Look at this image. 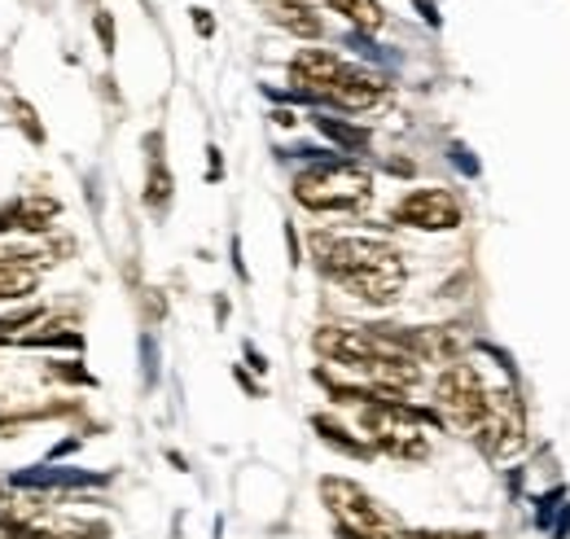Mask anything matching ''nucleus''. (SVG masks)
<instances>
[{"label":"nucleus","mask_w":570,"mask_h":539,"mask_svg":"<svg viewBox=\"0 0 570 539\" xmlns=\"http://www.w3.org/2000/svg\"><path fill=\"white\" fill-rule=\"evenodd\" d=\"M49 259V251H36V255H13L4 251L0 255V303H18L36 290L40 281V264Z\"/></svg>","instance_id":"obj_11"},{"label":"nucleus","mask_w":570,"mask_h":539,"mask_svg":"<svg viewBox=\"0 0 570 539\" xmlns=\"http://www.w3.org/2000/svg\"><path fill=\"white\" fill-rule=\"evenodd\" d=\"M97 36H101L106 53H115V27H110V13H97Z\"/></svg>","instance_id":"obj_16"},{"label":"nucleus","mask_w":570,"mask_h":539,"mask_svg":"<svg viewBox=\"0 0 570 539\" xmlns=\"http://www.w3.org/2000/svg\"><path fill=\"white\" fill-rule=\"evenodd\" d=\"M382 97H386V84L364 67H343V75H338V79L330 84V92H325V101H334V106H343V110H368V106H377Z\"/></svg>","instance_id":"obj_10"},{"label":"nucleus","mask_w":570,"mask_h":539,"mask_svg":"<svg viewBox=\"0 0 570 539\" xmlns=\"http://www.w3.org/2000/svg\"><path fill=\"white\" fill-rule=\"evenodd\" d=\"M255 4L264 9V18H268V22H277V27H285L289 36L316 40V36L325 31V22L316 18V9H312L307 0H255Z\"/></svg>","instance_id":"obj_12"},{"label":"nucleus","mask_w":570,"mask_h":539,"mask_svg":"<svg viewBox=\"0 0 570 539\" xmlns=\"http://www.w3.org/2000/svg\"><path fill=\"white\" fill-rule=\"evenodd\" d=\"M145 203L154 206V210H163V206L171 203V171L163 167V158H154V163H149V180H145Z\"/></svg>","instance_id":"obj_15"},{"label":"nucleus","mask_w":570,"mask_h":539,"mask_svg":"<svg viewBox=\"0 0 570 539\" xmlns=\"http://www.w3.org/2000/svg\"><path fill=\"white\" fill-rule=\"evenodd\" d=\"M434 404H439V412H443L456 430H470V434H474V425L483 421V408H488L483 373H479L474 364H465V360L443 364V373H439V382H434Z\"/></svg>","instance_id":"obj_4"},{"label":"nucleus","mask_w":570,"mask_h":539,"mask_svg":"<svg viewBox=\"0 0 570 539\" xmlns=\"http://www.w3.org/2000/svg\"><path fill=\"white\" fill-rule=\"evenodd\" d=\"M58 215V203L53 198H31V203H22L13 210V219H18V228H31V233H40V228H49V219Z\"/></svg>","instance_id":"obj_14"},{"label":"nucleus","mask_w":570,"mask_h":539,"mask_svg":"<svg viewBox=\"0 0 570 539\" xmlns=\"http://www.w3.org/2000/svg\"><path fill=\"white\" fill-rule=\"evenodd\" d=\"M294 198L307 210H360L373 198V176L360 163H321L294 180Z\"/></svg>","instance_id":"obj_2"},{"label":"nucleus","mask_w":570,"mask_h":539,"mask_svg":"<svg viewBox=\"0 0 570 539\" xmlns=\"http://www.w3.org/2000/svg\"><path fill=\"white\" fill-rule=\"evenodd\" d=\"M343 67H347V62H343L338 53H330V49H298L294 62H289V79H294L303 92L325 97L330 84L343 75Z\"/></svg>","instance_id":"obj_9"},{"label":"nucleus","mask_w":570,"mask_h":539,"mask_svg":"<svg viewBox=\"0 0 570 539\" xmlns=\"http://www.w3.org/2000/svg\"><path fill=\"white\" fill-rule=\"evenodd\" d=\"M360 430H364V439L377 452H386L395 461H422L430 452L426 421L409 404H400V400H373V404H364L360 408Z\"/></svg>","instance_id":"obj_1"},{"label":"nucleus","mask_w":570,"mask_h":539,"mask_svg":"<svg viewBox=\"0 0 570 539\" xmlns=\"http://www.w3.org/2000/svg\"><path fill=\"white\" fill-rule=\"evenodd\" d=\"M325 4H334L338 13H347L356 27H364V31H377L382 22H386V13H382V4L377 0H325Z\"/></svg>","instance_id":"obj_13"},{"label":"nucleus","mask_w":570,"mask_h":539,"mask_svg":"<svg viewBox=\"0 0 570 539\" xmlns=\"http://www.w3.org/2000/svg\"><path fill=\"white\" fill-rule=\"evenodd\" d=\"M409 539H483V536H470V531H417Z\"/></svg>","instance_id":"obj_17"},{"label":"nucleus","mask_w":570,"mask_h":539,"mask_svg":"<svg viewBox=\"0 0 570 539\" xmlns=\"http://www.w3.org/2000/svg\"><path fill=\"white\" fill-rule=\"evenodd\" d=\"M338 285H343L347 294H356L360 303L386 307V303H395L400 290H404V255H391V259H382V264H373V268L352 272V276H343Z\"/></svg>","instance_id":"obj_8"},{"label":"nucleus","mask_w":570,"mask_h":539,"mask_svg":"<svg viewBox=\"0 0 570 539\" xmlns=\"http://www.w3.org/2000/svg\"><path fill=\"white\" fill-rule=\"evenodd\" d=\"M474 439L488 457H513L527 439V421H522V404L513 391H488V408H483V421L474 425Z\"/></svg>","instance_id":"obj_6"},{"label":"nucleus","mask_w":570,"mask_h":539,"mask_svg":"<svg viewBox=\"0 0 570 539\" xmlns=\"http://www.w3.org/2000/svg\"><path fill=\"white\" fill-rule=\"evenodd\" d=\"M13 110H18V124H22V128H27V133L36 136V140H40V128H36V115H31V110H27V106H13Z\"/></svg>","instance_id":"obj_18"},{"label":"nucleus","mask_w":570,"mask_h":539,"mask_svg":"<svg viewBox=\"0 0 570 539\" xmlns=\"http://www.w3.org/2000/svg\"><path fill=\"white\" fill-rule=\"evenodd\" d=\"M321 496H325L330 513L343 522V531L352 539H395L391 536L386 509H382L364 487H356L352 478H325V482H321Z\"/></svg>","instance_id":"obj_3"},{"label":"nucleus","mask_w":570,"mask_h":539,"mask_svg":"<svg viewBox=\"0 0 570 539\" xmlns=\"http://www.w3.org/2000/svg\"><path fill=\"white\" fill-rule=\"evenodd\" d=\"M391 219L404 228H422V233H452V228H461L465 210L456 203V194H448V189H413L395 203Z\"/></svg>","instance_id":"obj_7"},{"label":"nucleus","mask_w":570,"mask_h":539,"mask_svg":"<svg viewBox=\"0 0 570 539\" xmlns=\"http://www.w3.org/2000/svg\"><path fill=\"white\" fill-rule=\"evenodd\" d=\"M312 251H316V264L330 272L334 281L352 276L360 268H373L391 255H400L391 242H377V237H343V233H312Z\"/></svg>","instance_id":"obj_5"}]
</instances>
